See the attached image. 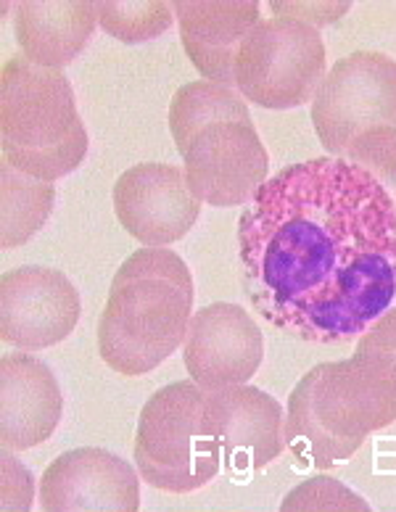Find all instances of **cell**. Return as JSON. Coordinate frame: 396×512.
<instances>
[{
  "mask_svg": "<svg viewBox=\"0 0 396 512\" xmlns=\"http://www.w3.org/2000/svg\"><path fill=\"white\" fill-rule=\"evenodd\" d=\"M251 307L315 344L362 336L396 299V206L344 156L299 161L262 185L238 220Z\"/></svg>",
  "mask_w": 396,
  "mask_h": 512,
  "instance_id": "obj_1",
  "label": "cell"
},
{
  "mask_svg": "<svg viewBox=\"0 0 396 512\" xmlns=\"http://www.w3.org/2000/svg\"><path fill=\"white\" fill-rule=\"evenodd\" d=\"M396 420V352L362 336L352 359L301 375L288 396L286 447L301 468L352 460L370 433Z\"/></svg>",
  "mask_w": 396,
  "mask_h": 512,
  "instance_id": "obj_2",
  "label": "cell"
},
{
  "mask_svg": "<svg viewBox=\"0 0 396 512\" xmlns=\"http://www.w3.org/2000/svg\"><path fill=\"white\" fill-rule=\"evenodd\" d=\"M191 312L188 264L164 246L135 251L111 280L98 322L101 359L127 378L151 373L185 344Z\"/></svg>",
  "mask_w": 396,
  "mask_h": 512,
  "instance_id": "obj_3",
  "label": "cell"
},
{
  "mask_svg": "<svg viewBox=\"0 0 396 512\" xmlns=\"http://www.w3.org/2000/svg\"><path fill=\"white\" fill-rule=\"evenodd\" d=\"M0 143L3 161L53 183L80 167L88 154V130L61 69L14 56L0 74Z\"/></svg>",
  "mask_w": 396,
  "mask_h": 512,
  "instance_id": "obj_4",
  "label": "cell"
},
{
  "mask_svg": "<svg viewBox=\"0 0 396 512\" xmlns=\"http://www.w3.org/2000/svg\"><path fill=\"white\" fill-rule=\"evenodd\" d=\"M135 465L143 481L169 494H188L217 478L222 452L204 423V388L169 383L151 394L135 428Z\"/></svg>",
  "mask_w": 396,
  "mask_h": 512,
  "instance_id": "obj_5",
  "label": "cell"
},
{
  "mask_svg": "<svg viewBox=\"0 0 396 512\" xmlns=\"http://www.w3.org/2000/svg\"><path fill=\"white\" fill-rule=\"evenodd\" d=\"M328 74L320 30L296 19H259L235 56V90L262 109L288 111L315 101Z\"/></svg>",
  "mask_w": 396,
  "mask_h": 512,
  "instance_id": "obj_6",
  "label": "cell"
},
{
  "mask_svg": "<svg viewBox=\"0 0 396 512\" xmlns=\"http://www.w3.org/2000/svg\"><path fill=\"white\" fill-rule=\"evenodd\" d=\"M312 125L330 156L378 127H396V61L378 51H354L325 74L312 101Z\"/></svg>",
  "mask_w": 396,
  "mask_h": 512,
  "instance_id": "obj_7",
  "label": "cell"
},
{
  "mask_svg": "<svg viewBox=\"0 0 396 512\" xmlns=\"http://www.w3.org/2000/svg\"><path fill=\"white\" fill-rule=\"evenodd\" d=\"M185 180L209 206L251 204L270 180V156L254 125L214 122L185 148Z\"/></svg>",
  "mask_w": 396,
  "mask_h": 512,
  "instance_id": "obj_8",
  "label": "cell"
},
{
  "mask_svg": "<svg viewBox=\"0 0 396 512\" xmlns=\"http://www.w3.org/2000/svg\"><path fill=\"white\" fill-rule=\"evenodd\" d=\"M204 423L222 452V470L233 478L262 470L286 449L283 407L249 383L204 391Z\"/></svg>",
  "mask_w": 396,
  "mask_h": 512,
  "instance_id": "obj_9",
  "label": "cell"
},
{
  "mask_svg": "<svg viewBox=\"0 0 396 512\" xmlns=\"http://www.w3.org/2000/svg\"><path fill=\"white\" fill-rule=\"evenodd\" d=\"M80 293L64 272L19 267L0 278V338L3 344L40 352L64 341L80 322Z\"/></svg>",
  "mask_w": 396,
  "mask_h": 512,
  "instance_id": "obj_10",
  "label": "cell"
},
{
  "mask_svg": "<svg viewBox=\"0 0 396 512\" xmlns=\"http://www.w3.org/2000/svg\"><path fill=\"white\" fill-rule=\"evenodd\" d=\"M114 212L135 241L162 249L191 233L201 214V201L188 188L185 169L146 161L119 175L114 183Z\"/></svg>",
  "mask_w": 396,
  "mask_h": 512,
  "instance_id": "obj_11",
  "label": "cell"
},
{
  "mask_svg": "<svg viewBox=\"0 0 396 512\" xmlns=\"http://www.w3.org/2000/svg\"><path fill=\"white\" fill-rule=\"evenodd\" d=\"M183 359L191 381L204 391L249 383L264 359L262 330L243 307L217 301L191 317Z\"/></svg>",
  "mask_w": 396,
  "mask_h": 512,
  "instance_id": "obj_12",
  "label": "cell"
},
{
  "mask_svg": "<svg viewBox=\"0 0 396 512\" xmlns=\"http://www.w3.org/2000/svg\"><path fill=\"white\" fill-rule=\"evenodd\" d=\"M43 510H127L140 507V481L130 462L101 447L59 454L40 478Z\"/></svg>",
  "mask_w": 396,
  "mask_h": 512,
  "instance_id": "obj_13",
  "label": "cell"
},
{
  "mask_svg": "<svg viewBox=\"0 0 396 512\" xmlns=\"http://www.w3.org/2000/svg\"><path fill=\"white\" fill-rule=\"evenodd\" d=\"M64 399L51 367L30 354L0 359V441L24 452L43 444L59 428Z\"/></svg>",
  "mask_w": 396,
  "mask_h": 512,
  "instance_id": "obj_14",
  "label": "cell"
},
{
  "mask_svg": "<svg viewBox=\"0 0 396 512\" xmlns=\"http://www.w3.org/2000/svg\"><path fill=\"white\" fill-rule=\"evenodd\" d=\"M180 27L185 56L201 77L235 88V56L243 37L259 22V3H175L172 6Z\"/></svg>",
  "mask_w": 396,
  "mask_h": 512,
  "instance_id": "obj_15",
  "label": "cell"
},
{
  "mask_svg": "<svg viewBox=\"0 0 396 512\" xmlns=\"http://www.w3.org/2000/svg\"><path fill=\"white\" fill-rule=\"evenodd\" d=\"M98 3H19L16 43L32 64L61 69L72 64L96 32Z\"/></svg>",
  "mask_w": 396,
  "mask_h": 512,
  "instance_id": "obj_16",
  "label": "cell"
},
{
  "mask_svg": "<svg viewBox=\"0 0 396 512\" xmlns=\"http://www.w3.org/2000/svg\"><path fill=\"white\" fill-rule=\"evenodd\" d=\"M214 122L254 125L249 103L230 85L196 80L183 85V88H177L172 103H169V130H172V138H175L180 156L185 154V148H188V143L196 138L198 132L214 125Z\"/></svg>",
  "mask_w": 396,
  "mask_h": 512,
  "instance_id": "obj_17",
  "label": "cell"
},
{
  "mask_svg": "<svg viewBox=\"0 0 396 512\" xmlns=\"http://www.w3.org/2000/svg\"><path fill=\"white\" fill-rule=\"evenodd\" d=\"M3 185V249L22 246L48 222L56 204L53 183L37 180L14 169L8 161L0 164Z\"/></svg>",
  "mask_w": 396,
  "mask_h": 512,
  "instance_id": "obj_18",
  "label": "cell"
},
{
  "mask_svg": "<svg viewBox=\"0 0 396 512\" xmlns=\"http://www.w3.org/2000/svg\"><path fill=\"white\" fill-rule=\"evenodd\" d=\"M167 3H98V22L111 37L135 45L159 37L172 27Z\"/></svg>",
  "mask_w": 396,
  "mask_h": 512,
  "instance_id": "obj_19",
  "label": "cell"
},
{
  "mask_svg": "<svg viewBox=\"0 0 396 512\" xmlns=\"http://www.w3.org/2000/svg\"><path fill=\"white\" fill-rule=\"evenodd\" d=\"M344 159L367 169L396 206V127H378L360 135L346 148Z\"/></svg>",
  "mask_w": 396,
  "mask_h": 512,
  "instance_id": "obj_20",
  "label": "cell"
},
{
  "mask_svg": "<svg viewBox=\"0 0 396 512\" xmlns=\"http://www.w3.org/2000/svg\"><path fill=\"white\" fill-rule=\"evenodd\" d=\"M280 510H370V505L336 478L315 476L296 486L283 499Z\"/></svg>",
  "mask_w": 396,
  "mask_h": 512,
  "instance_id": "obj_21",
  "label": "cell"
},
{
  "mask_svg": "<svg viewBox=\"0 0 396 512\" xmlns=\"http://www.w3.org/2000/svg\"><path fill=\"white\" fill-rule=\"evenodd\" d=\"M272 16L278 19H296L309 27H323V24H336L341 16L349 11V3H270Z\"/></svg>",
  "mask_w": 396,
  "mask_h": 512,
  "instance_id": "obj_22",
  "label": "cell"
},
{
  "mask_svg": "<svg viewBox=\"0 0 396 512\" xmlns=\"http://www.w3.org/2000/svg\"><path fill=\"white\" fill-rule=\"evenodd\" d=\"M32 505V476L11 449H3V510H27Z\"/></svg>",
  "mask_w": 396,
  "mask_h": 512,
  "instance_id": "obj_23",
  "label": "cell"
}]
</instances>
